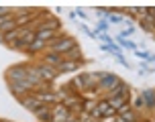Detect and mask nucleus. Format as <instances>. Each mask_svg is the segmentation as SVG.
<instances>
[{"instance_id": "9", "label": "nucleus", "mask_w": 155, "mask_h": 122, "mask_svg": "<svg viewBox=\"0 0 155 122\" xmlns=\"http://www.w3.org/2000/svg\"><path fill=\"white\" fill-rule=\"evenodd\" d=\"M18 102H21V104H23V106L27 108L29 112H37V110H39L41 106H47V104H43V102H41V100H37V98H35L33 94H29V96H25V98H21Z\"/></svg>"}, {"instance_id": "10", "label": "nucleus", "mask_w": 155, "mask_h": 122, "mask_svg": "<svg viewBox=\"0 0 155 122\" xmlns=\"http://www.w3.org/2000/svg\"><path fill=\"white\" fill-rule=\"evenodd\" d=\"M37 59L41 61V63H45V65L59 67V65H61V61H63V57H61V55H57V53H41Z\"/></svg>"}, {"instance_id": "11", "label": "nucleus", "mask_w": 155, "mask_h": 122, "mask_svg": "<svg viewBox=\"0 0 155 122\" xmlns=\"http://www.w3.org/2000/svg\"><path fill=\"white\" fill-rule=\"evenodd\" d=\"M129 94H131V90H129V84H124L123 79L116 84V88L112 92H108L106 94V100L108 98H116V96H123V98H129Z\"/></svg>"}, {"instance_id": "2", "label": "nucleus", "mask_w": 155, "mask_h": 122, "mask_svg": "<svg viewBox=\"0 0 155 122\" xmlns=\"http://www.w3.org/2000/svg\"><path fill=\"white\" fill-rule=\"evenodd\" d=\"M61 104L76 116H80L84 112V96H82V94H70V96H65V98L61 100Z\"/></svg>"}, {"instance_id": "8", "label": "nucleus", "mask_w": 155, "mask_h": 122, "mask_svg": "<svg viewBox=\"0 0 155 122\" xmlns=\"http://www.w3.org/2000/svg\"><path fill=\"white\" fill-rule=\"evenodd\" d=\"M51 114H53L51 122H68L71 116H74L70 110L61 104V102H57V104H53V106H51Z\"/></svg>"}, {"instance_id": "21", "label": "nucleus", "mask_w": 155, "mask_h": 122, "mask_svg": "<svg viewBox=\"0 0 155 122\" xmlns=\"http://www.w3.org/2000/svg\"><path fill=\"white\" fill-rule=\"evenodd\" d=\"M153 37H155V35H153Z\"/></svg>"}, {"instance_id": "13", "label": "nucleus", "mask_w": 155, "mask_h": 122, "mask_svg": "<svg viewBox=\"0 0 155 122\" xmlns=\"http://www.w3.org/2000/svg\"><path fill=\"white\" fill-rule=\"evenodd\" d=\"M63 59H68V61H78V63H84V55H82V49H80V45L76 47H71L70 51L65 55H61Z\"/></svg>"}, {"instance_id": "15", "label": "nucleus", "mask_w": 155, "mask_h": 122, "mask_svg": "<svg viewBox=\"0 0 155 122\" xmlns=\"http://www.w3.org/2000/svg\"><path fill=\"white\" fill-rule=\"evenodd\" d=\"M139 24L143 27V30H147V33H155V18L151 14H145L143 18H139Z\"/></svg>"}, {"instance_id": "19", "label": "nucleus", "mask_w": 155, "mask_h": 122, "mask_svg": "<svg viewBox=\"0 0 155 122\" xmlns=\"http://www.w3.org/2000/svg\"><path fill=\"white\" fill-rule=\"evenodd\" d=\"M137 55H139V57H143V59H149V53H145V51H139Z\"/></svg>"}, {"instance_id": "18", "label": "nucleus", "mask_w": 155, "mask_h": 122, "mask_svg": "<svg viewBox=\"0 0 155 122\" xmlns=\"http://www.w3.org/2000/svg\"><path fill=\"white\" fill-rule=\"evenodd\" d=\"M8 14H15V8H6V6H0V16H8Z\"/></svg>"}, {"instance_id": "14", "label": "nucleus", "mask_w": 155, "mask_h": 122, "mask_svg": "<svg viewBox=\"0 0 155 122\" xmlns=\"http://www.w3.org/2000/svg\"><path fill=\"white\" fill-rule=\"evenodd\" d=\"M82 65L84 63H78V61H68V59H63L61 61V65L57 67V71L61 73V71H78V69H82Z\"/></svg>"}, {"instance_id": "7", "label": "nucleus", "mask_w": 155, "mask_h": 122, "mask_svg": "<svg viewBox=\"0 0 155 122\" xmlns=\"http://www.w3.org/2000/svg\"><path fill=\"white\" fill-rule=\"evenodd\" d=\"M120 82V77H116L114 73H104V75L98 79V92H112L116 88V84Z\"/></svg>"}, {"instance_id": "4", "label": "nucleus", "mask_w": 155, "mask_h": 122, "mask_svg": "<svg viewBox=\"0 0 155 122\" xmlns=\"http://www.w3.org/2000/svg\"><path fill=\"white\" fill-rule=\"evenodd\" d=\"M90 116H92V118H96V120H98V118H114V116H116V110L108 104V100L102 98V100H98V104H96V108H94V112Z\"/></svg>"}, {"instance_id": "12", "label": "nucleus", "mask_w": 155, "mask_h": 122, "mask_svg": "<svg viewBox=\"0 0 155 122\" xmlns=\"http://www.w3.org/2000/svg\"><path fill=\"white\" fill-rule=\"evenodd\" d=\"M61 30H49V29H39V30H35V39L37 41H45V43H49L53 37H57Z\"/></svg>"}, {"instance_id": "5", "label": "nucleus", "mask_w": 155, "mask_h": 122, "mask_svg": "<svg viewBox=\"0 0 155 122\" xmlns=\"http://www.w3.org/2000/svg\"><path fill=\"white\" fill-rule=\"evenodd\" d=\"M33 67L37 69V73H39V77H41V79H43V82H49V84H51V82H53L55 77L59 75V71H57V67H51V65H45V63H41V61H35V63H33Z\"/></svg>"}, {"instance_id": "20", "label": "nucleus", "mask_w": 155, "mask_h": 122, "mask_svg": "<svg viewBox=\"0 0 155 122\" xmlns=\"http://www.w3.org/2000/svg\"><path fill=\"white\" fill-rule=\"evenodd\" d=\"M0 122H6V120H0Z\"/></svg>"}, {"instance_id": "17", "label": "nucleus", "mask_w": 155, "mask_h": 122, "mask_svg": "<svg viewBox=\"0 0 155 122\" xmlns=\"http://www.w3.org/2000/svg\"><path fill=\"white\" fill-rule=\"evenodd\" d=\"M114 122H137V120H135L133 110H129V112H124V114H116L114 116Z\"/></svg>"}, {"instance_id": "3", "label": "nucleus", "mask_w": 155, "mask_h": 122, "mask_svg": "<svg viewBox=\"0 0 155 122\" xmlns=\"http://www.w3.org/2000/svg\"><path fill=\"white\" fill-rule=\"evenodd\" d=\"M8 90L12 92V96H16V98L21 100V98H25V96L33 94V92H37V88H35L31 82L23 79V82H8Z\"/></svg>"}, {"instance_id": "1", "label": "nucleus", "mask_w": 155, "mask_h": 122, "mask_svg": "<svg viewBox=\"0 0 155 122\" xmlns=\"http://www.w3.org/2000/svg\"><path fill=\"white\" fill-rule=\"evenodd\" d=\"M78 41L74 37H70V35H57V37H53L51 41H49V47H47V53H57V55H65L68 51H70L71 47H76Z\"/></svg>"}, {"instance_id": "16", "label": "nucleus", "mask_w": 155, "mask_h": 122, "mask_svg": "<svg viewBox=\"0 0 155 122\" xmlns=\"http://www.w3.org/2000/svg\"><path fill=\"white\" fill-rule=\"evenodd\" d=\"M33 114L37 116L41 122H51V118H53V114H51V106H41L37 112H33Z\"/></svg>"}, {"instance_id": "6", "label": "nucleus", "mask_w": 155, "mask_h": 122, "mask_svg": "<svg viewBox=\"0 0 155 122\" xmlns=\"http://www.w3.org/2000/svg\"><path fill=\"white\" fill-rule=\"evenodd\" d=\"M23 79H27V63H18L6 69V82H23Z\"/></svg>"}, {"instance_id": "22", "label": "nucleus", "mask_w": 155, "mask_h": 122, "mask_svg": "<svg viewBox=\"0 0 155 122\" xmlns=\"http://www.w3.org/2000/svg\"><path fill=\"white\" fill-rule=\"evenodd\" d=\"M145 122H147V120H145Z\"/></svg>"}]
</instances>
